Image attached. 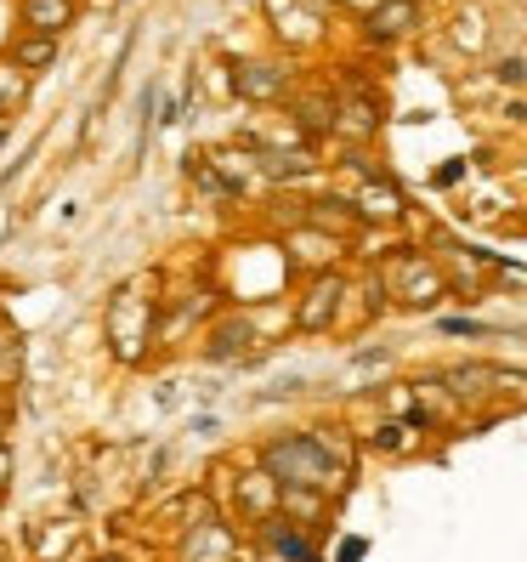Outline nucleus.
Here are the masks:
<instances>
[{
  "label": "nucleus",
  "mask_w": 527,
  "mask_h": 562,
  "mask_svg": "<svg viewBox=\"0 0 527 562\" xmlns=\"http://www.w3.org/2000/svg\"><path fill=\"white\" fill-rule=\"evenodd\" d=\"M414 23V0H386V7L369 18V29H375V35L380 41H391V35H403V29Z\"/></svg>",
  "instance_id": "11"
},
{
  "label": "nucleus",
  "mask_w": 527,
  "mask_h": 562,
  "mask_svg": "<svg viewBox=\"0 0 527 562\" xmlns=\"http://www.w3.org/2000/svg\"><path fill=\"white\" fill-rule=\"evenodd\" d=\"M335 307H341V279L323 273V279L307 290V302H301V313H295V324H301V329H329Z\"/></svg>",
  "instance_id": "5"
},
{
  "label": "nucleus",
  "mask_w": 527,
  "mask_h": 562,
  "mask_svg": "<svg viewBox=\"0 0 527 562\" xmlns=\"http://www.w3.org/2000/svg\"><path fill=\"white\" fill-rule=\"evenodd\" d=\"M443 329H448V336H482L477 318H443Z\"/></svg>",
  "instance_id": "16"
},
{
  "label": "nucleus",
  "mask_w": 527,
  "mask_h": 562,
  "mask_svg": "<svg viewBox=\"0 0 527 562\" xmlns=\"http://www.w3.org/2000/svg\"><path fill=\"white\" fill-rule=\"evenodd\" d=\"M23 375V341L18 336H0V386H12Z\"/></svg>",
  "instance_id": "14"
},
{
  "label": "nucleus",
  "mask_w": 527,
  "mask_h": 562,
  "mask_svg": "<svg viewBox=\"0 0 527 562\" xmlns=\"http://www.w3.org/2000/svg\"><path fill=\"white\" fill-rule=\"evenodd\" d=\"M261 472H267L278 488H335L341 467L329 460L323 438L312 432H289V438H273L267 449H261Z\"/></svg>",
  "instance_id": "1"
},
{
  "label": "nucleus",
  "mask_w": 527,
  "mask_h": 562,
  "mask_svg": "<svg viewBox=\"0 0 527 562\" xmlns=\"http://www.w3.org/2000/svg\"><path fill=\"white\" fill-rule=\"evenodd\" d=\"M352 211H357V222H364V216H380L386 222V216H398L403 205H398V193H391V188H364V200H357Z\"/></svg>",
  "instance_id": "12"
},
{
  "label": "nucleus",
  "mask_w": 527,
  "mask_h": 562,
  "mask_svg": "<svg viewBox=\"0 0 527 562\" xmlns=\"http://www.w3.org/2000/svg\"><path fill=\"white\" fill-rule=\"evenodd\" d=\"M312 165L318 159H307V154H267V159H261V171H267V177H307Z\"/></svg>",
  "instance_id": "13"
},
{
  "label": "nucleus",
  "mask_w": 527,
  "mask_h": 562,
  "mask_svg": "<svg viewBox=\"0 0 527 562\" xmlns=\"http://www.w3.org/2000/svg\"><path fill=\"white\" fill-rule=\"evenodd\" d=\"M239 501H244V512H250L255 522H267V517H278V483H273L267 472H250V477L239 483Z\"/></svg>",
  "instance_id": "7"
},
{
  "label": "nucleus",
  "mask_w": 527,
  "mask_h": 562,
  "mask_svg": "<svg viewBox=\"0 0 527 562\" xmlns=\"http://www.w3.org/2000/svg\"><path fill=\"white\" fill-rule=\"evenodd\" d=\"M255 347V318L250 313H227V318H216L210 324V347H205V358H244Z\"/></svg>",
  "instance_id": "4"
},
{
  "label": "nucleus",
  "mask_w": 527,
  "mask_h": 562,
  "mask_svg": "<svg viewBox=\"0 0 527 562\" xmlns=\"http://www.w3.org/2000/svg\"><path fill=\"white\" fill-rule=\"evenodd\" d=\"M391 279H403V284H409V295H403V302H409V307H432V302H437V295H443V284H437V273H432V268H425V261H420V256H403V261H391Z\"/></svg>",
  "instance_id": "6"
},
{
  "label": "nucleus",
  "mask_w": 527,
  "mask_h": 562,
  "mask_svg": "<svg viewBox=\"0 0 527 562\" xmlns=\"http://www.w3.org/2000/svg\"><path fill=\"white\" fill-rule=\"evenodd\" d=\"M23 23L35 29V35H57V29L69 23V0H23Z\"/></svg>",
  "instance_id": "8"
},
{
  "label": "nucleus",
  "mask_w": 527,
  "mask_h": 562,
  "mask_svg": "<svg viewBox=\"0 0 527 562\" xmlns=\"http://www.w3.org/2000/svg\"><path fill=\"white\" fill-rule=\"evenodd\" d=\"M51 57H57V41H51V35H28V41H18V46H12V63H18L23 75L51 69Z\"/></svg>",
  "instance_id": "9"
},
{
  "label": "nucleus",
  "mask_w": 527,
  "mask_h": 562,
  "mask_svg": "<svg viewBox=\"0 0 527 562\" xmlns=\"http://www.w3.org/2000/svg\"><path fill=\"white\" fill-rule=\"evenodd\" d=\"M7 477H12V454L0 449V494H7Z\"/></svg>",
  "instance_id": "17"
},
{
  "label": "nucleus",
  "mask_w": 527,
  "mask_h": 562,
  "mask_svg": "<svg viewBox=\"0 0 527 562\" xmlns=\"http://www.w3.org/2000/svg\"><path fill=\"white\" fill-rule=\"evenodd\" d=\"M364 557H369V540H357V535L341 540V551H335V562H364Z\"/></svg>",
  "instance_id": "15"
},
{
  "label": "nucleus",
  "mask_w": 527,
  "mask_h": 562,
  "mask_svg": "<svg viewBox=\"0 0 527 562\" xmlns=\"http://www.w3.org/2000/svg\"><path fill=\"white\" fill-rule=\"evenodd\" d=\"M108 341H114V358L125 363H142L148 358V341H153V295L142 290H114L108 302Z\"/></svg>",
  "instance_id": "2"
},
{
  "label": "nucleus",
  "mask_w": 527,
  "mask_h": 562,
  "mask_svg": "<svg viewBox=\"0 0 527 562\" xmlns=\"http://www.w3.org/2000/svg\"><path fill=\"white\" fill-rule=\"evenodd\" d=\"M176 557L182 562H233V535H227L221 517H199V522H187Z\"/></svg>",
  "instance_id": "3"
},
{
  "label": "nucleus",
  "mask_w": 527,
  "mask_h": 562,
  "mask_svg": "<svg viewBox=\"0 0 527 562\" xmlns=\"http://www.w3.org/2000/svg\"><path fill=\"white\" fill-rule=\"evenodd\" d=\"M239 91L255 97V103H261V97H278V91H284V69H267V63H244V69H239Z\"/></svg>",
  "instance_id": "10"
}]
</instances>
